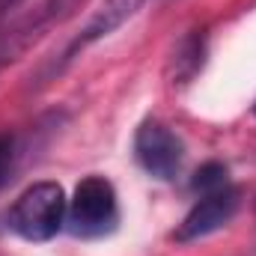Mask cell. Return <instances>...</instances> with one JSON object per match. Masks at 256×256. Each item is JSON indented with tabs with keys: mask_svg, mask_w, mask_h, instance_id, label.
<instances>
[{
	"mask_svg": "<svg viewBox=\"0 0 256 256\" xmlns=\"http://www.w3.org/2000/svg\"><path fill=\"white\" fill-rule=\"evenodd\" d=\"M120 224V202L116 191L104 176H86L68 200L66 226L78 238H102L114 232Z\"/></svg>",
	"mask_w": 256,
	"mask_h": 256,
	"instance_id": "obj_3",
	"label": "cell"
},
{
	"mask_svg": "<svg viewBox=\"0 0 256 256\" xmlns=\"http://www.w3.org/2000/svg\"><path fill=\"white\" fill-rule=\"evenodd\" d=\"M134 158L149 176L170 182L182 170L185 146L173 128H167L158 120H146V122H140L137 134H134Z\"/></svg>",
	"mask_w": 256,
	"mask_h": 256,
	"instance_id": "obj_4",
	"label": "cell"
},
{
	"mask_svg": "<svg viewBox=\"0 0 256 256\" xmlns=\"http://www.w3.org/2000/svg\"><path fill=\"white\" fill-rule=\"evenodd\" d=\"M143 3H146V0H102V3L92 9V15L86 18V24L80 27V33L66 45V51L60 54V60L54 63V74H60L72 60H78L90 45H96V42L108 39L110 33H116L126 21H131V18L140 12Z\"/></svg>",
	"mask_w": 256,
	"mask_h": 256,
	"instance_id": "obj_6",
	"label": "cell"
},
{
	"mask_svg": "<svg viewBox=\"0 0 256 256\" xmlns=\"http://www.w3.org/2000/svg\"><path fill=\"white\" fill-rule=\"evenodd\" d=\"M254 116H256V104H254Z\"/></svg>",
	"mask_w": 256,
	"mask_h": 256,
	"instance_id": "obj_11",
	"label": "cell"
},
{
	"mask_svg": "<svg viewBox=\"0 0 256 256\" xmlns=\"http://www.w3.org/2000/svg\"><path fill=\"white\" fill-rule=\"evenodd\" d=\"M226 185H232V182H230V170H226L220 161H206L191 179V188H194L196 196H200V194L220 191V188H226Z\"/></svg>",
	"mask_w": 256,
	"mask_h": 256,
	"instance_id": "obj_8",
	"label": "cell"
},
{
	"mask_svg": "<svg viewBox=\"0 0 256 256\" xmlns=\"http://www.w3.org/2000/svg\"><path fill=\"white\" fill-rule=\"evenodd\" d=\"M21 3H24V0H0V27L21 9Z\"/></svg>",
	"mask_w": 256,
	"mask_h": 256,
	"instance_id": "obj_10",
	"label": "cell"
},
{
	"mask_svg": "<svg viewBox=\"0 0 256 256\" xmlns=\"http://www.w3.org/2000/svg\"><path fill=\"white\" fill-rule=\"evenodd\" d=\"M202 66H206V30H188L176 42L167 60V78L173 84H188L196 72H202Z\"/></svg>",
	"mask_w": 256,
	"mask_h": 256,
	"instance_id": "obj_7",
	"label": "cell"
},
{
	"mask_svg": "<svg viewBox=\"0 0 256 256\" xmlns=\"http://www.w3.org/2000/svg\"><path fill=\"white\" fill-rule=\"evenodd\" d=\"M236 212H238V191L232 185L212 194H200L196 202L191 206V212L176 226L173 238L179 244H191V242H200V238H208L218 230H224L236 218Z\"/></svg>",
	"mask_w": 256,
	"mask_h": 256,
	"instance_id": "obj_5",
	"label": "cell"
},
{
	"mask_svg": "<svg viewBox=\"0 0 256 256\" xmlns=\"http://www.w3.org/2000/svg\"><path fill=\"white\" fill-rule=\"evenodd\" d=\"M86 0H39L27 12L12 15L0 27V72L27 54L39 39H45L54 27L66 24L72 15L80 12Z\"/></svg>",
	"mask_w": 256,
	"mask_h": 256,
	"instance_id": "obj_2",
	"label": "cell"
},
{
	"mask_svg": "<svg viewBox=\"0 0 256 256\" xmlns=\"http://www.w3.org/2000/svg\"><path fill=\"white\" fill-rule=\"evenodd\" d=\"M68 200L57 182H36L9 208V230L24 242H51L66 226Z\"/></svg>",
	"mask_w": 256,
	"mask_h": 256,
	"instance_id": "obj_1",
	"label": "cell"
},
{
	"mask_svg": "<svg viewBox=\"0 0 256 256\" xmlns=\"http://www.w3.org/2000/svg\"><path fill=\"white\" fill-rule=\"evenodd\" d=\"M15 158H18V146L12 134H0V188L12 179L15 170Z\"/></svg>",
	"mask_w": 256,
	"mask_h": 256,
	"instance_id": "obj_9",
	"label": "cell"
}]
</instances>
